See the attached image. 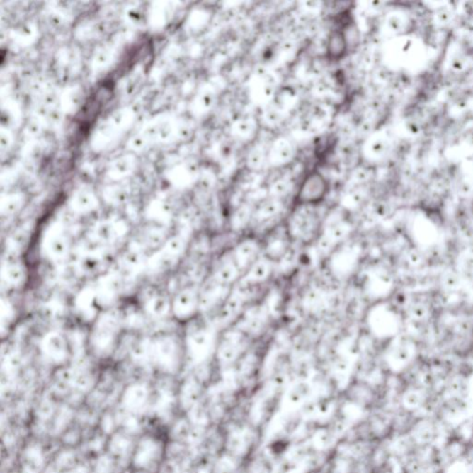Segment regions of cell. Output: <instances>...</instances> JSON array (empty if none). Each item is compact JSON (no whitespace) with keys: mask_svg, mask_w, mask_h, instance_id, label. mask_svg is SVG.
<instances>
[{"mask_svg":"<svg viewBox=\"0 0 473 473\" xmlns=\"http://www.w3.org/2000/svg\"><path fill=\"white\" fill-rule=\"evenodd\" d=\"M348 47V38L345 29H334L329 33L326 42V59L330 62H339L347 56Z\"/></svg>","mask_w":473,"mask_h":473,"instance_id":"8","label":"cell"},{"mask_svg":"<svg viewBox=\"0 0 473 473\" xmlns=\"http://www.w3.org/2000/svg\"><path fill=\"white\" fill-rule=\"evenodd\" d=\"M263 256L272 261L280 262L287 256L290 250L292 239L287 232L286 223L278 225L269 230L262 241Z\"/></svg>","mask_w":473,"mask_h":473,"instance_id":"4","label":"cell"},{"mask_svg":"<svg viewBox=\"0 0 473 473\" xmlns=\"http://www.w3.org/2000/svg\"><path fill=\"white\" fill-rule=\"evenodd\" d=\"M305 207L294 209L286 226L292 241L307 242L314 241L321 232V226L317 215Z\"/></svg>","mask_w":473,"mask_h":473,"instance_id":"3","label":"cell"},{"mask_svg":"<svg viewBox=\"0 0 473 473\" xmlns=\"http://www.w3.org/2000/svg\"><path fill=\"white\" fill-rule=\"evenodd\" d=\"M370 285H372V286H370L372 290L370 293L377 296L378 298H380V297L382 298V296L386 295V293L392 289L393 281L390 275L387 274H378L371 280Z\"/></svg>","mask_w":473,"mask_h":473,"instance_id":"12","label":"cell"},{"mask_svg":"<svg viewBox=\"0 0 473 473\" xmlns=\"http://www.w3.org/2000/svg\"><path fill=\"white\" fill-rule=\"evenodd\" d=\"M310 395V389L305 384H299L287 391L284 399V407L290 411H295L301 408Z\"/></svg>","mask_w":473,"mask_h":473,"instance_id":"11","label":"cell"},{"mask_svg":"<svg viewBox=\"0 0 473 473\" xmlns=\"http://www.w3.org/2000/svg\"><path fill=\"white\" fill-rule=\"evenodd\" d=\"M428 312L429 310L426 305L423 304V303H417V304L412 306L411 314L414 319L423 320L428 315Z\"/></svg>","mask_w":473,"mask_h":473,"instance_id":"16","label":"cell"},{"mask_svg":"<svg viewBox=\"0 0 473 473\" xmlns=\"http://www.w3.org/2000/svg\"><path fill=\"white\" fill-rule=\"evenodd\" d=\"M330 192L329 178L314 169L308 172L299 185L293 199V208L315 207L323 204Z\"/></svg>","mask_w":473,"mask_h":473,"instance_id":"1","label":"cell"},{"mask_svg":"<svg viewBox=\"0 0 473 473\" xmlns=\"http://www.w3.org/2000/svg\"><path fill=\"white\" fill-rule=\"evenodd\" d=\"M272 261L262 256L245 273L239 282V287L244 289H253L265 284L273 274Z\"/></svg>","mask_w":473,"mask_h":473,"instance_id":"6","label":"cell"},{"mask_svg":"<svg viewBox=\"0 0 473 473\" xmlns=\"http://www.w3.org/2000/svg\"><path fill=\"white\" fill-rule=\"evenodd\" d=\"M460 282L459 275L455 274V273H448V274L445 275L444 285L448 289H456V287L460 286Z\"/></svg>","mask_w":473,"mask_h":473,"instance_id":"17","label":"cell"},{"mask_svg":"<svg viewBox=\"0 0 473 473\" xmlns=\"http://www.w3.org/2000/svg\"><path fill=\"white\" fill-rule=\"evenodd\" d=\"M367 324L375 338L389 339L399 332L400 320L398 312L392 306L380 302L369 311Z\"/></svg>","mask_w":473,"mask_h":473,"instance_id":"2","label":"cell"},{"mask_svg":"<svg viewBox=\"0 0 473 473\" xmlns=\"http://www.w3.org/2000/svg\"><path fill=\"white\" fill-rule=\"evenodd\" d=\"M403 401H404L406 408H419V406L423 404V394H421L420 391L418 390H409L407 393L405 394L404 398H403Z\"/></svg>","mask_w":473,"mask_h":473,"instance_id":"14","label":"cell"},{"mask_svg":"<svg viewBox=\"0 0 473 473\" xmlns=\"http://www.w3.org/2000/svg\"><path fill=\"white\" fill-rule=\"evenodd\" d=\"M238 459L232 455L227 454L220 460L217 465V473H238Z\"/></svg>","mask_w":473,"mask_h":473,"instance_id":"13","label":"cell"},{"mask_svg":"<svg viewBox=\"0 0 473 473\" xmlns=\"http://www.w3.org/2000/svg\"><path fill=\"white\" fill-rule=\"evenodd\" d=\"M253 435L249 431L242 429L233 433L229 438V454L239 459L246 454L253 444Z\"/></svg>","mask_w":473,"mask_h":473,"instance_id":"10","label":"cell"},{"mask_svg":"<svg viewBox=\"0 0 473 473\" xmlns=\"http://www.w3.org/2000/svg\"><path fill=\"white\" fill-rule=\"evenodd\" d=\"M233 261L242 275L263 256L262 242L253 236H247L236 242L230 251Z\"/></svg>","mask_w":473,"mask_h":473,"instance_id":"5","label":"cell"},{"mask_svg":"<svg viewBox=\"0 0 473 473\" xmlns=\"http://www.w3.org/2000/svg\"><path fill=\"white\" fill-rule=\"evenodd\" d=\"M415 346L409 341H400L394 345L387 355V363L391 371L400 372L411 365L415 357Z\"/></svg>","mask_w":473,"mask_h":473,"instance_id":"7","label":"cell"},{"mask_svg":"<svg viewBox=\"0 0 473 473\" xmlns=\"http://www.w3.org/2000/svg\"><path fill=\"white\" fill-rule=\"evenodd\" d=\"M445 473H473V463L465 459H459L452 463Z\"/></svg>","mask_w":473,"mask_h":473,"instance_id":"15","label":"cell"},{"mask_svg":"<svg viewBox=\"0 0 473 473\" xmlns=\"http://www.w3.org/2000/svg\"><path fill=\"white\" fill-rule=\"evenodd\" d=\"M244 336L241 332L229 333L220 347V356L225 363H233L241 356L244 351Z\"/></svg>","mask_w":473,"mask_h":473,"instance_id":"9","label":"cell"},{"mask_svg":"<svg viewBox=\"0 0 473 473\" xmlns=\"http://www.w3.org/2000/svg\"><path fill=\"white\" fill-rule=\"evenodd\" d=\"M463 268L464 271L469 273H473V256L472 254H469L463 261Z\"/></svg>","mask_w":473,"mask_h":473,"instance_id":"18","label":"cell"}]
</instances>
